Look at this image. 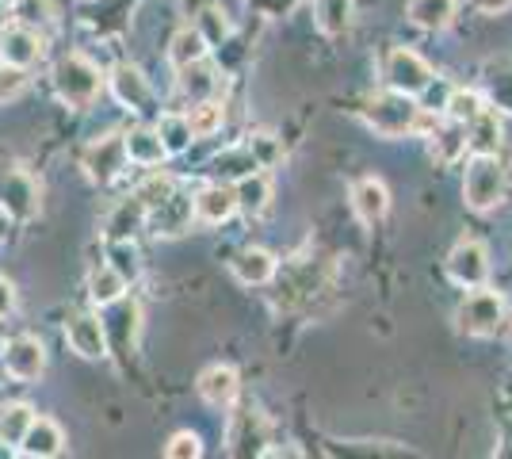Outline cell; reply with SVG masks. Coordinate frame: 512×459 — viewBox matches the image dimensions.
<instances>
[{
    "mask_svg": "<svg viewBox=\"0 0 512 459\" xmlns=\"http://www.w3.org/2000/svg\"><path fill=\"white\" fill-rule=\"evenodd\" d=\"M184 119H188V131H192L195 138H211V134L222 127V104H214V100H199Z\"/></svg>",
    "mask_w": 512,
    "mask_h": 459,
    "instance_id": "obj_30",
    "label": "cell"
},
{
    "mask_svg": "<svg viewBox=\"0 0 512 459\" xmlns=\"http://www.w3.org/2000/svg\"><path fill=\"white\" fill-rule=\"evenodd\" d=\"M203 456V444L195 433H176L169 440V448H165V459H199Z\"/></svg>",
    "mask_w": 512,
    "mask_h": 459,
    "instance_id": "obj_36",
    "label": "cell"
},
{
    "mask_svg": "<svg viewBox=\"0 0 512 459\" xmlns=\"http://www.w3.org/2000/svg\"><path fill=\"white\" fill-rule=\"evenodd\" d=\"M448 276L467 291H478L490 280V253L482 241H459L448 257Z\"/></svg>",
    "mask_w": 512,
    "mask_h": 459,
    "instance_id": "obj_5",
    "label": "cell"
},
{
    "mask_svg": "<svg viewBox=\"0 0 512 459\" xmlns=\"http://www.w3.org/2000/svg\"><path fill=\"white\" fill-rule=\"evenodd\" d=\"M65 341H69V349L81 352L85 360H100V356L107 352L104 322H100V318H92V314H77V318H69V322H65Z\"/></svg>",
    "mask_w": 512,
    "mask_h": 459,
    "instance_id": "obj_10",
    "label": "cell"
},
{
    "mask_svg": "<svg viewBox=\"0 0 512 459\" xmlns=\"http://www.w3.org/2000/svg\"><path fill=\"white\" fill-rule=\"evenodd\" d=\"M195 31H199L207 43H218V39L226 35V20H218V12L211 8V12H203V27H195Z\"/></svg>",
    "mask_w": 512,
    "mask_h": 459,
    "instance_id": "obj_39",
    "label": "cell"
},
{
    "mask_svg": "<svg viewBox=\"0 0 512 459\" xmlns=\"http://www.w3.org/2000/svg\"><path fill=\"white\" fill-rule=\"evenodd\" d=\"M12 310H16V287L0 276V318H4V314H12Z\"/></svg>",
    "mask_w": 512,
    "mask_h": 459,
    "instance_id": "obj_40",
    "label": "cell"
},
{
    "mask_svg": "<svg viewBox=\"0 0 512 459\" xmlns=\"http://www.w3.org/2000/svg\"><path fill=\"white\" fill-rule=\"evenodd\" d=\"M153 234H184L192 226V199L184 192H172L165 203H157L153 211H146Z\"/></svg>",
    "mask_w": 512,
    "mask_h": 459,
    "instance_id": "obj_13",
    "label": "cell"
},
{
    "mask_svg": "<svg viewBox=\"0 0 512 459\" xmlns=\"http://www.w3.org/2000/svg\"><path fill=\"white\" fill-rule=\"evenodd\" d=\"M199 394L211 402V406H230L237 398V372L226 364H214L199 375Z\"/></svg>",
    "mask_w": 512,
    "mask_h": 459,
    "instance_id": "obj_20",
    "label": "cell"
},
{
    "mask_svg": "<svg viewBox=\"0 0 512 459\" xmlns=\"http://www.w3.org/2000/svg\"><path fill=\"white\" fill-rule=\"evenodd\" d=\"M23 88H27V73L16 66H4L0 69V104L4 100H16Z\"/></svg>",
    "mask_w": 512,
    "mask_h": 459,
    "instance_id": "obj_37",
    "label": "cell"
},
{
    "mask_svg": "<svg viewBox=\"0 0 512 459\" xmlns=\"http://www.w3.org/2000/svg\"><path fill=\"white\" fill-rule=\"evenodd\" d=\"M264 440H268V421L256 414V410H245L234 421V429H230V456L256 459L264 452Z\"/></svg>",
    "mask_w": 512,
    "mask_h": 459,
    "instance_id": "obj_11",
    "label": "cell"
},
{
    "mask_svg": "<svg viewBox=\"0 0 512 459\" xmlns=\"http://www.w3.org/2000/svg\"><path fill=\"white\" fill-rule=\"evenodd\" d=\"M245 150L253 153V161L260 165V169H268V165L279 157V146H276V138H272V134H256Z\"/></svg>",
    "mask_w": 512,
    "mask_h": 459,
    "instance_id": "obj_38",
    "label": "cell"
},
{
    "mask_svg": "<svg viewBox=\"0 0 512 459\" xmlns=\"http://www.w3.org/2000/svg\"><path fill=\"white\" fill-rule=\"evenodd\" d=\"M455 123H470L478 111H482V96L478 92H451L448 108H444Z\"/></svg>",
    "mask_w": 512,
    "mask_h": 459,
    "instance_id": "obj_35",
    "label": "cell"
},
{
    "mask_svg": "<svg viewBox=\"0 0 512 459\" xmlns=\"http://www.w3.org/2000/svg\"><path fill=\"white\" fill-rule=\"evenodd\" d=\"M62 429H58V421H50V417H35L31 425H27V433H23L20 448L27 456H39V459H54L62 452Z\"/></svg>",
    "mask_w": 512,
    "mask_h": 459,
    "instance_id": "obj_17",
    "label": "cell"
},
{
    "mask_svg": "<svg viewBox=\"0 0 512 459\" xmlns=\"http://www.w3.org/2000/svg\"><path fill=\"white\" fill-rule=\"evenodd\" d=\"M172 192H176V188H172L169 176L153 173L150 180H146V184H142V188L134 192V199H138V203H142L146 211H153V207H157V203H165V199H169Z\"/></svg>",
    "mask_w": 512,
    "mask_h": 459,
    "instance_id": "obj_34",
    "label": "cell"
},
{
    "mask_svg": "<svg viewBox=\"0 0 512 459\" xmlns=\"http://www.w3.org/2000/svg\"><path fill=\"white\" fill-rule=\"evenodd\" d=\"M4 234H8V215L0 211V238H4Z\"/></svg>",
    "mask_w": 512,
    "mask_h": 459,
    "instance_id": "obj_43",
    "label": "cell"
},
{
    "mask_svg": "<svg viewBox=\"0 0 512 459\" xmlns=\"http://www.w3.org/2000/svg\"><path fill=\"white\" fill-rule=\"evenodd\" d=\"M123 142H127V161H138V165H161L169 157L165 146H161V138H157V131H146V127L123 134Z\"/></svg>",
    "mask_w": 512,
    "mask_h": 459,
    "instance_id": "obj_25",
    "label": "cell"
},
{
    "mask_svg": "<svg viewBox=\"0 0 512 459\" xmlns=\"http://www.w3.org/2000/svg\"><path fill=\"white\" fill-rule=\"evenodd\" d=\"M505 196V173L497 157H474L463 176V199L470 211H493Z\"/></svg>",
    "mask_w": 512,
    "mask_h": 459,
    "instance_id": "obj_3",
    "label": "cell"
},
{
    "mask_svg": "<svg viewBox=\"0 0 512 459\" xmlns=\"http://www.w3.org/2000/svg\"><path fill=\"white\" fill-rule=\"evenodd\" d=\"M203 58H207V39H203L195 27H180L169 46V62L176 69H188V66H195V62H203Z\"/></svg>",
    "mask_w": 512,
    "mask_h": 459,
    "instance_id": "obj_22",
    "label": "cell"
},
{
    "mask_svg": "<svg viewBox=\"0 0 512 459\" xmlns=\"http://www.w3.org/2000/svg\"><path fill=\"white\" fill-rule=\"evenodd\" d=\"M107 257H111V264H107V268H115V272L123 276V284L138 280V272H142V261H138V249H134L130 241H111Z\"/></svg>",
    "mask_w": 512,
    "mask_h": 459,
    "instance_id": "obj_32",
    "label": "cell"
},
{
    "mask_svg": "<svg viewBox=\"0 0 512 459\" xmlns=\"http://www.w3.org/2000/svg\"><path fill=\"white\" fill-rule=\"evenodd\" d=\"M31 421H35V410H31L27 402H8V406H0V444H8V448L20 444Z\"/></svg>",
    "mask_w": 512,
    "mask_h": 459,
    "instance_id": "obj_27",
    "label": "cell"
},
{
    "mask_svg": "<svg viewBox=\"0 0 512 459\" xmlns=\"http://www.w3.org/2000/svg\"><path fill=\"white\" fill-rule=\"evenodd\" d=\"M352 207H356L360 222L375 226V222L386 215V207H390V192H386L383 180H375V176L356 180V188H352Z\"/></svg>",
    "mask_w": 512,
    "mask_h": 459,
    "instance_id": "obj_15",
    "label": "cell"
},
{
    "mask_svg": "<svg viewBox=\"0 0 512 459\" xmlns=\"http://www.w3.org/2000/svg\"><path fill=\"white\" fill-rule=\"evenodd\" d=\"M100 85H104L100 69L92 66L88 58H81V54H69L54 69V88H58V96H62L69 108H88L96 100Z\"/></svg>",
    "mask_w": 512,
    "mask_h": 459,
    "instance_id": "obj_1",
    "label": "cell"
},
{
    "mask_svg": "<svg viewBox=\"0 0 512 459\" xmlns=\"http://www.w3.org/2000/svg\"><path fill=\"white\" fill-rule=\"evenodd\" d=\"M463 150H467V123H455V119H451L448 127H440V123L432 127V153H436L444 165L459 161Z\"/></svg>",
    "mask_w": 512,
    "mask_h": 459,
    "instance_id": "obj_24",
    "label": "cell"
},
{
    "mask_svg": "<svg viewBox=\"0 0 512 459\" xmlns=\"http://www.w3.org/2000/svg\"><path fill=\"white\" fill-rule=\"evenodd\" d=\"M20 459H39V456H27V452H23V456Z\"/></svg>",
    "mask_w": 512,
    "mask_h": 459,
    "instance_id": "obj_44",
    "label": "cell"
},
{
    "mask_svg": "<svg viewBox=\"0 0 512 459\" xmlns=\"http://www.w3.org/2000/svg\"><path fill=\"white\" fill-rule=\"evenodd\" d=\"M39 54H43V39L31 27H4L0 31V58H4V66L27 69L31 62H39Z\"/></svg>",
    "mask_w": 512,
    "mask_h": 459,
    "instance_id": "obj_12",
    "label": "cell"
},
{
    "mask_svg": "<svg viewBox=\"0 0 512 459\" xmlns=\"http://www.w3.org/2000/svg\"><path fill=\"white\" fill-rule=\"evenodd\" d=\"M111 88H115V100L130 111H150L153 104V88L150 81L138 73L134 66H119L111 73Z\"/></svg>",
    "mask_w": 512,
    "mask_h": 459,
    "instance_id": "obj_14",
    "label": "cell"
},
{
    "mask_svg": "<svg viewBox=\"0 0 512 459\" xmlns=\"http://www.w3.org/2000/svg\"><path fill=\"white\" fill-rule=\"evenodd\" d=\"M43 368H46V349L39 337H12L4 345V372L12 375V379L31 383V379L43 375Z\"/></svg>",
    "mask_w": 512,
    "mask_h": 459,
    "instance_id": "obj_9",
    "label": "cell"
},
{
    "mask_svg": "<svg viewBox=\"0 0 512 459\" xmlns=\"http://www.w3.org/2000/svg\"><path fill=\"white\" fill-rule=\"evenodd\" d=\"M314 20L325 35H341L352 23V0H314Z\"/></svg>",
    "mask_w": 512,
    "mask_h": 459,
    "instance_id": "obj_28",
    "label": "cell"
},
{
    "mask_svg": "<svg viewBox=\"0 0 512 459\" xmlns=\"http://www.w3.org/2000/svg\"><path fill=\"white\" fill-rule=\"evenodd\" d=\"M214 173L230 176V180H241V176L260 173V165H256L253 153L245 150V146H234V150H226V153H218V157H214Z\"/></svg>",
    "mask_w": 512,
    "mask_h": 459,
    "instance_id": "obj_29",
    "label": "cell"
},
{
    "mask_svg": "<svg viewBox=\"0 0 512 459\" xmlns=\"http://www.w3.org/2000/svg\"><path fill=\"white\" fill-rule=\"evenodd\" d=\"M234 276L237 284L245 287H260L276 276V257L268 249H245L234 257Z\"/></svg>",
    "mask_w": 512,
    "mask_h": 459,
    "instance_id": "obj_19",
    "label": "cell"
},
{
    "mask_svg": "<svg viewBox=\"0 0 512 459\" xmlns=\"http://www.w3.org/2000/svg\"><path fill=\"white\" fill-rule=\"evenodd\" d=\"M455 4L459 0H409V20L425 31H444L455 20Z\"/></svg>",
    "mask_w": 512,
    "mask_h": 459,
    "instance_id": "obj_21",
    "label": "cell"
},
{
    "mask_svg": "<svg viewBox=\"0 0 512 459\" xmlns=\"http://www.w3.org/2000/svg\"><path fill=\"white\" fill-rule=\"evenodd\" d=\"M367 123L375 127V134H383V138H402V134H409L413 127H417V119H421V108L409 100V96H402V92H383V96H375L371 104H367Z\"/></svg>",
    "mask_w": 512,
    "mask_h": 459,
    "instance_id": "obj_2",
    "label": "cell"
},
{
    "mask_svg": "<svg viewBox=\"0 0 512 459\" xmlns=\"http://www.w3.org/2000/svg\"><path fill=\"white\" fill-rule=\"evenodd\" d=\"M85 169L96 184H111L115 176L127 169V142L123 134H107L100 142H92L85 153Z\"/></svg>",
    "mask_w": 512,
    "mask_h": 459,
    "instance_id": "obj_8",
    "label": "cell"
},
{
    "mask_svg": "<svg viewBox=\"0 0 512 459\" xmlns=\"http://www.w3.org/2000/svg\"><path fill=\"white\" fill-rule=\"evenodd\" d=\"M0 211L8 219H31L39 211V184L20 169L0 173Z\"/></svg>",
    "mask_w": 512,
    "mask_h": 459,
    "instance_id": "obj_7",
    "label": "cell"
},
{
    "mask_svg": "<svg viewBox=\"0 0 512 459\" xmlns=\"http://www.w3.org/2000/svg\"><path fill=\"white\" fill-rule=\"evenodd\" d=\"M146 219V207L138 203V199H130V203H123L119 211H115V219H111V226H107V234L115 241H127L134 230H138V222Z\"/></svg>",
    "mask_w": 512,
    "mask_h": 459,
    "instance_id": "obj_33",
    "label": "cell"
},
{
    "mask_svg": "<svg viewBox=\"0 0 512 459\" xmlns=\"http://www.w3.org/2000/svg\"><path fill=\"white\" fill-rule=\"evenodd\" d=\"M0 16H4V0H0Z\"/></svg>",
    "mask_w": 512,
    "mask_h": 459,
    "instance_id": "obj_45",
    "label": "cell"
},
{
    "mask_svg": "<svg viewBox=\"0 0 512 459\" xmlns=\"http://www.w3.org/2000/svg\"><path fill=\"white\" fill-rule=\"evenodd\" d=\"M386 81L402 96H417V92H425L432 85V66L417 50H394L386 58Z\"/></svg>",
    "mask_w": 512,
    "mask_h": 459,
    "instance_id": "obj_6",
    "label": "cell"
},
{
    "mask_svg": "<svg viewBox=\"0 0 512 459\" xmlns=\"http://www.w3.org/2000/svg\"><path fill=\"white\" fill-rule=\"evenodd\" d=\"M123 291H127V284H123V276H119L115 268H107V264L92 268V276H88V295H92V303H100V306L119 303Z\"/></svg>",
    "mask_w": 512,
    "mask_h": 459,
    "instance_id": "obj_26",
    "label": "cell"
},
{
    "mask_svg": "<svg viewBox=\"0 0 512 459\" xmlns=\"http://www.w3.org/2000/svg\"><path fill=\"white\" fill-rule=\"evenodd\" d=\"M157 138H161V146L165 153H184L188 150V119L184 115H161V123H157Z\"/></svg>",
    "mask_w": 512,
    "mask_h": 459,
    "instance_id": "obj_31",
    "label": "cell"
},
{
    "mask_svg": "<svg viewBox=\"0 0 512 459\" xmlns=\"http://www.w3.org/2000/svg\"><path fill=\"white\" fill-rule=\"evenodd\" d=\"M256 459H283V456H279L276 448H264V452H260V456H256Z\"/></svg>",
    "mask_w": 512,
    "mask_h": 459,
    "instance_id": "obj_42",
    "label": "cell"
},
{
    "mask_svg": "<svg viewBox=\"0 0 512 459\" xmlns=\"http://www.w3.org/2000/svg\"><path fill=\"white\" fill-rule=\"evenodd\" d=\"M478 4V12H486V16H501V12H509L512 0H474Z\"/></svg>",
    "mask_w": 512,
    "mask_h": 459,
    "instance_id": "obj_41",
    "label": "cell"
},
{
    "mask_svg": "<svg viewBox=\"0 0 512 459\" xmlns=\"http://www.w3.org/2000/svg\"><path fill=\"white\" fill-rule=\"evenodd\" d=\"M497 146H501V123L490 108H482L467 123V150L474 157H497Z\"/></svg>",
    "mask_w": 512,
    "mask_h": 459,
    "instance_id": "obj_18",
    "label": "cell"
},
{
    "mask_svg": "<svg viewBox=\"0 0 512 459\" xmlns=\"http://www.w3.org/2000/svg\"><path fill=\"white\" fill-rule=\"evenodd\" d=\"M501 318H505V299L497 291H486V287L470 291L467 299L459 303V314H455L459 329L470 333V337H490V333H497Z\"/></svg>",
    "mask_w": 512,
    "mask_h": 459,
    "instance_id": "obj_4",
    "label": "cell"
},
{
    "mask_svg": "<svg viewBox=\"0 0 512 459\" xmlns=\"http://www.w3.org/2000/svg\"><path fill=\"white\" fill-rule=\"evenodd\" d=\"M234 199L237 207L245 211V215H260L264 207H268V199H272V184H268V176H241L234 184Z\"/></svg>",
    "mask_w": 512,
    "mask_h": 459,
    "instance_id": "obj_23",
    "label": "cell"
},
{
    "mask_svg": "<svg viewBox=\"0 0 512 459\" xmlns=\"http://www.w3.org/2000/svg\"><path fill=\"white\" fill-rule=\"evenodd\" d=\"M192 211H195V219L211 222V226L226 222L237 211L234 188H226V184H207V188L192 199Z\"/></svg>",
    "mask_w": 512,
    "mask_h": 459,
    "instance_id": "obj_16",
    "label": "cell"
}]
</instances>
